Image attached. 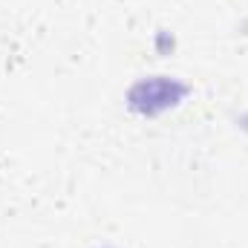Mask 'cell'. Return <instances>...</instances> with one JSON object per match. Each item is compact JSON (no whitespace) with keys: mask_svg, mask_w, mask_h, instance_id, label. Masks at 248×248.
I'll list each match as a JSON object with an SVG mask.
<instances>
[{"mask_svg":"<svg viewBox=\"0 0 248 248\" xmlns=\"http://www.w3.org/2000/svg\"><path fill=\"white\" fill-rule=\"evenodd\" d=\"M136 93H144V98L150 95L153 101L147 104V113H156V110H165V107H170V104H176V98L185 93L182 87H176L173 81H144V84H139L136 87Z\"/></svg>","mask_w":248,"mask_h":248,"instance_id":"cell-1","label":"cell"}]
</instances>
